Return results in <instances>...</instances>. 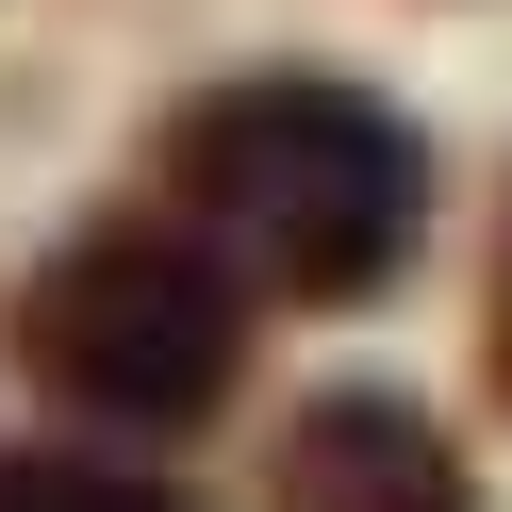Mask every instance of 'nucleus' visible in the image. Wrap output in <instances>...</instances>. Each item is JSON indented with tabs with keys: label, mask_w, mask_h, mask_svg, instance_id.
<instances>
[{
	"label": "nucleus",
	"mask_w": 512,
	"mask_h": 512,
	"mask_svg": "<svg viewBox=\"0 0 512 512\" xmlns=\"http://www.w3.org/2000/svg\"><path fill=\"white\" fill-rule=\"evenodd\" d=\"M166 199L232 248L265 298L298 314H347L413 265L430 232V133H413L380 83H331V67H232L166 116Z\"/></svg>",
	"instance_id": "nucleus-1"
},
{
	"label": "nucleus",
	"mask_w": 512,
	"mask_h": 512,
	"mask_svg": "<svg viewBox=\"0 0 512 512\" xmlns=\"http://www.w3.org/2000/svg\"><path fill=\"white\" fill-rule=\"evenodd\" d=\"M0 364L34 380L67 430H100V446H182L248 380V265L182 199L166 215H83V232H50L17 265Z\"/></svg>",
	"instance_id": "nucleus-2"
},
{
	"label": "nucleus",
	"mask_w": 512,
	"mask_h": 512,
	"mask_svg": "<svg viewBox=\"0 0 512 512\" xmlns=\"http://www.w3.org/2000/svg\"><path fill=\"white\" fill-rule=\"evenodd\" d=\"M265 512H479V479H463V446H446L430 397H397V380H331V397L281 413Z\"/></svg>",
	"instance_id": "nucleus-3"
},
{
	"label": "nucleus",
	"mask_w": 512,
	"mask_h": 512,
	"mask_svg": "<svg viewBox=\"0 0 512 512\" xmlns=\"http://www.w3.org/2000/svg\"><path fill=\"white\" fill-rule=\"evenodd\" d=\"M0 512H182V496L116 446H0Z\"/></svg>",
	"instance_id": "nucleus-4"
},
{
	"label": "nucleus",
	"mask_w": 512,
	"mask_h": 512,
	"mask_svg": "<svg viewBox=\"0 0 512 512\" xmlns=\"http://www.w3.org/2000/svg\"><path fill=\"white\" fill-rule=\"evenodd\" d=\"M479 380L512 397V232H496V281H479Z\"/></svg>",
	"instance_id": "nucleus-5"
}]
</instances>
